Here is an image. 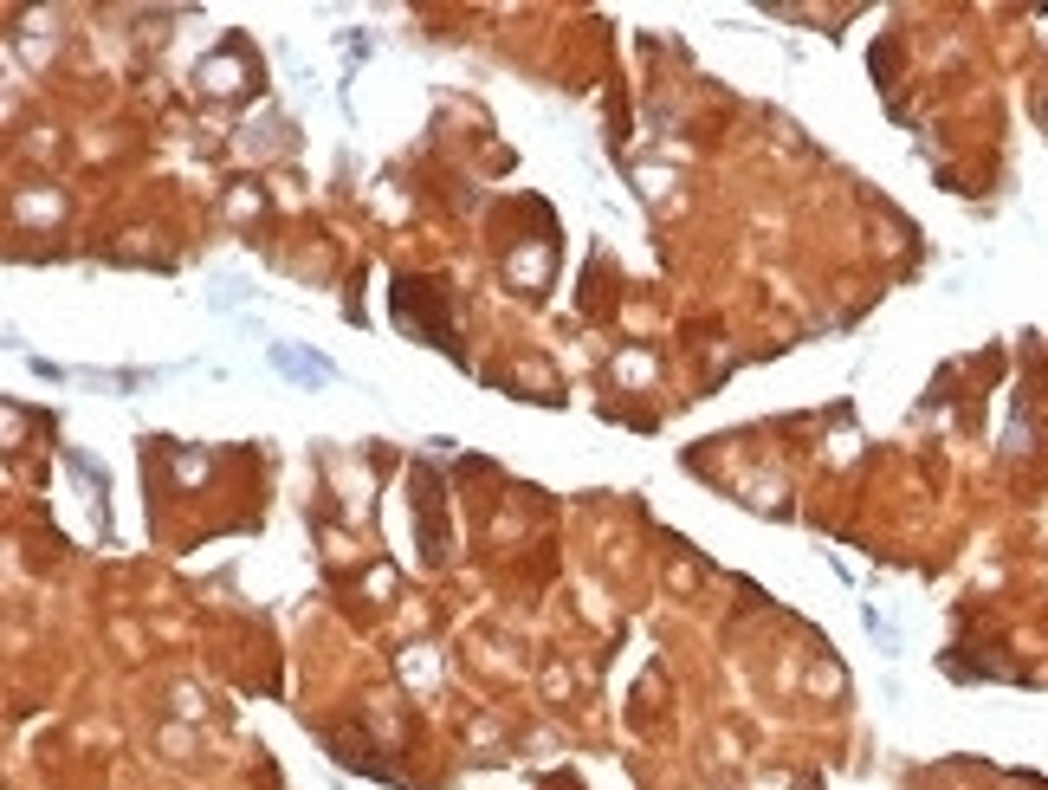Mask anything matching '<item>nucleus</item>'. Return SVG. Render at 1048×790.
<instances>
[{
    "mask_svg": "<svg viewBox=\"0 0 1048 790\" xmlns=\"http://www.w3.org/2000/svg\"><path fill=\"white\" fill-rule=\"evenodd\" d=\"M272 363H279V370H292L298 383H324V376H330V370H317V357H305V350H292V344L272 350Z\"/></svg>",
    "mask_w": 1048,
    "mask_h": 790,
    "instance_id": "nucleus-1",
    "label": "nucleus"
}]
</instances>
